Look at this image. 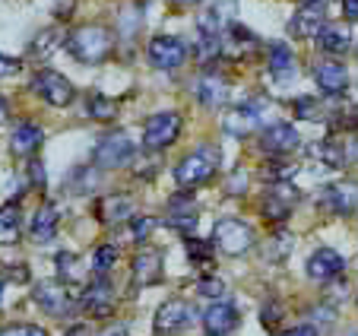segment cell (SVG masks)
Segmentation results:
<instances>
[{"mask_svg": "<svg viewBox=\"0 0 358 336\" xmlns=\"http://www.w3.org/2000/svg\"><path fill=\"white\" fill-rule=\"evenodd\" d=\"M254 244V229L241 219H219L213 229V248L225 257H241Z\"/></svg>", "mask_w": 358, "mask_h": 336, "instance_id": "obj_4", "label": "cell"}, {"mask_svg": "<svg viewBox=\"0 0 358 336\" xmlns=\"http://www.w3.org/2000/svg\"><path fill=\"white\" fill-rule=\"evenodd\" d=\"M0 336H48L41 327H35V323H10V327L0 330Z\"/></svg>", "mask_w": 358, "mask_h": 336, "instance_id": "obj_36", "label": "cell"}, {"mask_svg": "<svg viewBox=\"0 0 358 336\" xmlns=\"http://www.w3.org/2000/svg\"><path fill=\"white\" fill-rule=\"evenodd\" d=\"M317 48L324 54H349L352 32L345 26H330V22H327V26L320 29V35H317Z\"/></svg>", "mask_w": 358, "mask_h": 336, "instance_id": "obj_25", "label": "cell"}, {"mask_svg": "<svg viewBox=\"0 0 358 336\" xmlns=\"http://www.w3.org/2000/svg\"><path fill=\"white\" fill-rule=\"evenodd\" d=\"M29 181H32V188H45L48 184V175H45V165H41V159H29Z\"/></svg>", "mask_w": 358, "mask_h": 336, "instance_id": "obj_40", "label": "cell"}, {"mask_svg": "<svg viewBox=\"0 0 358 336\" xmlns=\"http://www.w3.org/2000/svg\"><path fill=\"white\" fill-rule=\"evenodd\" d=\"M311 159H317V162H324V165H330V168H343L345 162V146H339L336 140H320V143H314L311 149Z\"/></svg>", "mask_w": 358, "mask_h": 336, "instance_id": "obj_27", "label": "cell"}, {"mask_svg": "<svg viewBox=\"0 0 358 336\" xmlns=\"http://www.w3.org/2000/svg\"><path fill=\"white\" fill-rule=\"evenodd\" d=\"M298 7H327V0H295Z\"/></svg>", "mask_w": 358, "mask_h": 336, "instance_id": "obj_49", "label": "cell"}, {"mask_svg": "<svg viewBox=\"0 0 358 336\" xmlns=\"http://www.w3.org/2000/svg\"><path fill=\"white\" fill-rule=\"evenodd\" d=\"M134 155H136V143L130 140V134L115 130V134H105L92 146V165L95 168H124L134 162Z\"/></svg>", "mask_w": 358, "mask_h": 336, "instance_id": "obj_3", "label": "cell"}, {"mask_svg": "<svg viewBox=\"0 0 358 336\" xmlns=\"http://www.w3.org/2000/svg\"><path fill=\"white\" fill-rule=\"evenodd\" d=\"M320 206L327 213H336V216H352L358 209V184L355 181H339L324 188L320 194Z\"/></svg>", "mask_w": 358, "mask_h": 336, "instance_id": "obj_12", "label": "cell"}, {"mask_svg": "<svg viewBox=\"0 0 358 336\" xmlns=\"http://www.w3.org/2000/svg\"><path fill=\"white\" fill-rule=\"evenodd\" d=\"M115 260H117L115 244H99V248L92 251V270L95 273H108V270L115 267Z\"/></svg>", "mask_w": 358, "mask_h": 336, "instance_id": "obj_32", "label": "cell"}, {"mask_svg": "<svg viewBox=\"0 0 358 336\" xmlns=\"http://www.w3.org/2000/svg\"><path fill=\"white\" fill-rule=\"evenodd\" d=\"M203 323H206V330L210 333H219V336H229L238 330V323H241V317H238V308L231 302H222L219 298L216 304H210L206 308V314H203Z\"/></svg>", "mask_w": 358, "mask_h": 336, "instance_id": "obj_19", "label": "cell"}, {"mask_svg": "<svg viewBox=\"0 0 358 336\" xmlns=\"http://www.w3.org/2000/svg\"><path fill=\"white\" fill-rule=\"evenodd\" d=\"M314 83L324 95H343L349 89V70L339 61H324L314 67Z\"/></svg>", "mask_w": 358, "mask_h": 336, "instance_id": "obj_18", "label": "cell"}, {"mask_svg": "<svg viewBox=\"0 0 358 336\" xmlns=\"http://www.w3.org/2000/svg\"><path fill=\"white\" fill-rule=\"evenodd\" d=\"M156 225H159L156 216H136L134 225H130V235H134V241H146L156 232Z\"/></svg>", "mask_w": 358, "mask_h": 336, "instance_id": "obj_35", "label": "cell"}, {"mask_svg": "<svg viewBox=\"0 0 358 336\" xmlns=\"http://www.w3.org/2000/svg\"><path fill=\"white\" fill-rule=\"evenodd\" d=\"M162 279V251L146 248L134 257V283L136 286H152Z\"/></svg>", "mask_w": 358, "mask_h": 336, "instance_id": "obj_22", "label": "cell"}, {"mask_svg": "<svg viewBox=\"0 0 358 336\" xmlns=\"http://www.w3.org/2000/svg\"><path fill=\"white\" fill-rule=\"evenodd\" d=\"M343 16H345L349 22L358 20V0H343Z\"/></svg>", "mask_w": 358, "mask_h": 336, "instance_id": "obj_44", "label": "cell"}, {"mask_svg": "<svg viewBox=\"0 0 358 336\" xmlns=\"http://www.w3.org/2000/svg\"><path fill=\"white\" fill-rule=\"evenodd\" d=\"M298 146H301V134H298L292 124H285V121L266 124L264 134H260V149H264L266 155H276V159L295 153Z\"/></svg>", "mask_w": 358, "mask_h": 336, "instance_id": "obj_9", "label": "cell"}, {"mask_svg": "<svg viewBox=\"0 0 358 336\" xmlns=\"http://www.w3.org/2000/svg\"><path fill=\"white\" fill-rule=\"evenodd\" d=\"M292 111H295L301 121H320V118H324V105H320L317 99H311V95H301V99L292 102Z\"/></svg>", "mask_w": 358, "mask_h": 336, "instance_id": "obj_29", "label": "cell"}, {"mask_svg": "<svg viewBox=\"0 0 358 336\" xmlns=\"http://www.w3.org/2000/svg\"><path fill=\"white\" fill-rule=\"evenodd\" d=\"M196 292L206 298H222L225 295V283L222 279H203V283H196Z\"/></svg>", "mask_w": 358, "mask_h": 336, "instance_id": "obj_38", "label": "cell"}, {"mask_svg": "<svg viewBox=\"0 0 358 336\" xmlns=\"http://www.w3.org/2000/svg\"><path fill=\"white\" fill-rule=\"evenodd\" d=\"M152 323H156L159 336H175V333H181V330H187V323H190L187 302H181V298H169V302H162Z\"/></svg>", "mask_w": 358, "mask_h": 336, "instance_id": "obj_14", "label": "cell"}, {"mask_svg": "<svg viewBox=\"0 0 358 336\" xmlns=\"http://www.w3.org/2000/svg\"><path fill=\"white\" fill-rule=\"evenodd\" d=\"M169 225L190 238L194 235V229H196V216H169Z\"/></svg>", "mask_w": 358, "mask_h": 336, "instance_id": "obj_39", "label": "cell"}, {"mask_svg": "<svg viewBox=\"0 0 358 336\" xmlns=\"http://www.w3.org/2000/svg\"><path fill=\"white\" fill-rule=\"evenodd\" d=\"M92 213H95V219H99L101 225H117V222L134 219V200L124 197V194L101 197V200H95Z\"/></svg>", "mask_w": 358, "mask_h": 336, "instance_id": "obj_17", "label": "cell"}, {"mask_svg": "<svg viewBox=\"0 0 358 336\" xmlns=\"http://www.w3.org/2000/svg\"><path fill=\"white\" fill-rule=\"evenodd\" d=\"M92 184H99V172L92 168H73V175H67L70 190H92Z\"/></svg>", "mask_w": 358, "mask_h": 336, "instance_id": "obj_31", "label": "cell"}, {"mask_svg": "<svg viewBox=\"0 0 358 336\" xmlns=\"http://www.w3.org/2000/svg\"><path fill=\"white\" fill-rule=\"evenodd\" d=\"M64 336H95V330L89 327V323H73V327H70Z\"/></svg>", "mask_w": 358, "mask_h": 336, "instance_id": "obj_45", "label": "cell"}, {"mask_svg": "<svg viewBox=\"0 0 358 336\" xmlns=\"http://www.w3.org/2000/svg\"><path fill=\"white\" fill-rule=\"evenodd\" d=\"M181 136V115L178 111H159V115H149L143 124V146L159 153V149L171 146V143Z\"/></svg>", "mask_w": 358, "mask_h": 336, "instance_id": "obj_5", "label": "cell"}, {"mask_svg": "<svg viewBox=\"0 0 358 336\" xmlns=\"http://www.w3.org/2000/svg\"><path fill=\"white\" fill-rule=\"evenodd\" d=\"M279 317H282V311H279V308H270V304H266V308H264V323H266V327H273V323H279Z\"/></svg>", "mask_w": 358, "mask_h": 336, "instance_id": "obj_47", "label": "cell"}, {"mask_svg": "<svg viewBox=\"0 0 358 336\" xmlns=\"http://www.w3.org/2000/svg\"><path fill=\"white\" fill-rule=\"evenodd\" d=\"M279 336H320V333H317L314 323H301V327H292V330H285V333H279Z\"/></svg>", "mask_w": 358, "mask_h": 336, "instance_id": "obj_42", "label": "cell"}, {"mask_svg": "<svg viewBox=\"0 0 358 336\" xmlns=\"http://www.w3.org/2000/svg\"><path fill=\"white\" fill-rule=\"evenodd\" d=\"M219 172V149L200 146L194 153H187L175 168V181L181 190H196L206 181H213Z\"/></svg>", "mask_w": 358, "mask_h": 336, "instance_id": "obj_1", "label": "cell"}, {"mask_svg": "<svg viewBox=\"0 0 358 336\" xmlns=\"http://www.w3.org/2000/svg\"><path fill=\"white\" fill-rule=\"evenodd\" d=\"M146 57L156 70H178L187 61V45L178 35H156L146 48Z\"/></svg>", "mask_w": 358, "mask_h": 336, "instance_id": "obj_7", "label": "cell"}, {"mask_svg": "<svg viewBox=\"0 0 358 336\" xmlns=\"http://www.w3.org/2000/svg\"><path fill=\"white\" fill-rule=\"evenodd\" d=\"M210 336H219V333H210Z\"/></svg>", "mask_w": 358, "mask_h": 336, "instance_id": "obj_53", "label": "cell"}, {"mask_svg": "<svg viewBox=\"0 0 358 336\" xmlns=\"http://www.w3.org/2000/svg\"><path fill=\"white\" fill-rule=\"evenodd\" d=\"M86 115L92 118V121H115L117 118V102L105 99V95H89L86 99Z\"/></svg>", "mask_w": 358, "mask_h": 336, "instance_id": "obj_28", "label": "cell"}, {"mask_svg": "<svg viewBox=\"0 0 358 336\" xmlns=\"http://www.w3.org/2000/svg\"><path fill=\"white\" fill-rule=\"evenodd\" d=\"M343 270H345V260L333 248H317L308 257V276L314 283H333V279L343 276Z\"/></svg>", "mask_w": 358, "mask_h": 336, "instance_id": "obj_15", "label": "cell"}, {"mask_svg": "<svg viewBox=\"0 0 358 336\" xmlns=\"http://www.w3.org/2000/svg\"><path fill=\"white\" fill-rule=\"evenodd\" d=\"M345 159L358 162V134H349V143H345Z\"/></svg>", "mask_w": 358, "mask_h": 336, "instance_id": "obj_43", "label": "cell"}, {"mask_svg": "<svg viewBox=\"0 0 358 336\" xmlns=\"http://www.w3.org/2000/svg\"><path fill=\"white\" fill-rule=\"evenodd\" d=\"M22 229V209L16 200L0 206V244H16Z\"/></svg>", "mask_w": 358, "mask_h": 336, "instance_id": "obj_26", "label": "cell"}, {"mask_svg": "<svg viewBox=\"0 0 358 336\" xmlns=\"http://www.w3.org/2000/svg\"><path fill=\"white\" fill-rule=\"evenodd\" d=\"M32 92L38 95V99H45L48 105L67 108L70 102H73L76 89H73V83H70L67 76H61L57 70H38V74L32 76Z\"/></svg>", "mask_w": 358, "mask_h": 336, "instance_id": "obj_6", "label": "cell"}, {"mask_svg": "<svg viewBox=\"0 0 358 336\" xmlns=\"http://www.w3.org/2000/svg\"><path fill=\"white\" fill-rule=\"evenodd\" d=\"M178 10H190V7H196V4H203V0H171Z\"/></svg>", "mask_w": 358, "mask_h": 336, "instance_id": "obj_48", "label": "cell"}, {"mask_svg": "<svg viewBox=\"0 0 358 336\" xmlns=\"http://www.w3.org/2000/svg\"><path fill=\"white\" fill-rule=\"evenodd\" d=\"M57 276H61L64 283H76L80 279V257L70 254V251H61L57 254Z\"/></svg>", "mask_w": 358, "mask_h": 336, "instance_id": "obj_30", "label": "cell"}, {"mask_svg": "<svg viewBox=\"0 0 358 336\" xmlns=\"http://www.w3.org/2000/svg\"><path fill=\"white\" fill-rule=\"evenodd\" d=\"M80 308L86 311V317H95V321H105L115 314V289L108 279H95L92 286H86L80 295Z\"/></svg>", "mask_w": 358, "mask_h": 336, "instance_id": "obj_10", "label": "cell"}, {"mask_svg": "<svg viewBox=\"0 0 358 336\" xmlns=\"http://www.w3.org/2000/svg\"><path fill=\"white\" fill-rule=\"evenodd\" d=\"M169 213L171 216H196V200L184 190V194H175L169 200Z\"/></svg>", "mask_w": 358, "mask_h": 336, "instance_id": "obj_34", "label": "cell"}, {"mask_svg": "<svg viewBox=\"0 0 358 336\" xmlns=\"http://www.w3.org/2000/svg\"><path fill=\"white\" fill-rule=\"evenodd\" d=\"M22 61H16V57H7V54H0V76H13L20 74Z\"/></svg>", "mask_w": 358, "mask_h": 336, "instance_id": "obj_41", "label": "cell"}, {"mask_svg": "<svg viewBox=\"0 0 358 336\" xmlns=\"http://www.w3.org/2000/svg\"><path fill=\"white\" fill-rule=\"evenodd\" d=\"M264 121H266V105L260 99H250V102H241L238 108H231L229 115L222 118V127L231 136H248Z\"/></svg>", "mask_w": 358, "mask_h": 336, "instance_id": "obj_8", "label": "cell"}, {"mask_svg": "<svg viewBox=\"0 0 358 336\" xmlns=\"http://www.w3.org/2000/svg\"><path fill=\"white\" fill-rule=\"evenodd\" d=\"M187 254H190V260L200 263V267H206V270L213 267V244H206V241H200V238L190 235L187 238Z\"/></svg>", "mask_w": 358, "mask_h": 336, "instance_id": "obj_33", "label": "cell"}, {"mask_svg": "<svg viewBox=\"0 0 358 336\" xmlns=\"http://www.w3.org/2000/svg\"><path fill=\"white\" fill-rule=\"evenodd\" d=\"M35 302L48 317H67L73 311V295L64 283H38L35 286Z\"/></svg>", "mask_w": 358, "mask_h": 336, "instance_id": "obj_11", "label": "cell"}, {"mask_svg": "<svg viewBox=\"0 0 358 336\" xmlns=\"http://www.w3.org/2000/svg\"><path fill=\"white\" fill-rule=\"evenodd\" d=\"M295 188H292L289 181H273V188L266 190L264 203H260V213L266 216L270 222H282L289 219L292 206H295Z\"/></svg>", "mask_w": 358, "mask_h": 336, "instance_id": "obj_13", "label": "cell"}, {"mask_svg": "<svg viewBox=\"0 0 358 336\" xmlns=\"http://www.w3.org/2000/svg\"><path fill=\"white\" fill-rule=\"evenodd\" d=\"M115 48V38L105 26H83L67 35V51L80 64H101Z\"/></svg>", "mask_w": 358, "mask_h": 336, "instance_id": "obj_2", "label": "cell"}, {"mask_svg": "<svg viewBox=\"0 0 358 336\" xmlns=\"http://www.w3.org/2000/svg\"><path fill=\"white\" fill-rule=\"evenodd\" d=\"M10 279H13V283H29V267H10Z\"/></svg>", "mask_w": 358, "mask_h": 336, "instance_id": "obj_46", "label": "cell"}, {"mask_svg": "<svg viewBox=\"0 0 358 336\" xmlns=\"http://www.w3.org/2000/svg\"><path fill=\"white\" fill-rule=\"evenodd\" d=\"M0 302H3V276H0Z\"/></svg>", "mask_w": 358, "mask_h": 336, "instance_id": "obj_52", "label": "cell"}, {"mask_svg": "<svg viewBox=\"0 0 358 336\" xmlns=\"http://www.w3.org/2000/svg\"><path fill=\"white\" fill-rule=\"evenodd\" d=\"M105 336H127V323H117V327H111Z\"/></svg>", "mask_w": 358, "mask_h": 336, "instance_id": "obj_50", "label": "cell"}, {"mask_svg": "<svg viewBox=\"0 0 358 336\" xmlns=\"http://www.w3.org/2000/svg\"><path fill=\"white\" fill-rule=\"evenodd\" d=\"M266 67H270V76L279 83H289L295 76V54L285 41H273L270 51H266Z\"/></svg>", "mask_w": 358, "mask_h": 336, "instance_id": "obj_23", "label": "cell"}, {"mask_svg": "<svg viewBox=\"0 0 358 336\" xmlns=\"http://www.w3.org/2000/svg\"><path fill=\"white\" fill-rule=\"evenodd\" d=\"M196 102H200L203 108H222L225 102H229V83H225V76L219 74H203L200 80H196Z\"/></svg>", "mask_w": 358, "mask_h": 336, "instance_id": "obj_20", "label": "cell"}, {"mask_svg": "<svg viewBox=\"0 0 358 336\" xmlns=\"http://www.w3.org/2000/svg\"><path fill=\"white\" fill-rule=\"evenodd\" d=\"M55 45H57V32H55V29H48V32H41L38 38L32 41V51H35V54L45 51V57H48V54L55 51Z\"/></svg>", "mask_w": 358, "mask_h": 336, "instance_id": "obj_37", "label": "cell"}, {"mask_svg": "<svg viewBox=\"0 0 358 336\" xmlns=\"http://www.w3.org/2000/svg\"><path fill=\"white\" fill-rule=\"evenodd\" d=\"M327 26V7H298L289 20L292 38H317L320 29Z\"/></svg>", "mask_w": 358, "mask_h": 336, "instance_id": "obj_16", "label": "cell"}, {"mask_svg": "<svg viewBox=\"0 0 358 336\" xmlns=\"http://www.w3.org/2000/svg\"><path fill=\"white\" fill-rule=\"evenodd\" d=\"M57 222H61V209H57L55 203H41L32 216V229H29L32 241H38V244L51 241V238L57 235Z\"/></svg>", "mask_w": 358, "mask_h": 336, "instance_id": "obj_24", "label": "cell"}, {"mask_svg": "<svg viewBox=\"0 0 358 336\" xmlns=\"http://www.w3.org/2000/svg\"><path fill=\"white\" fill-rule=\"evenodd\" d=\"M41 140H45V130L32 121H22V124H16L13 134H10V149H13V155H20V159H32L35 149L41 146Z\"/></svg>", "mask_w": 358, "mask_h": 336, "instance_id": "obj_21", "label": "cell"}, {"mask_svg": "<svg viewBox=\"0 0 358 336\" xmlns=\"http://www.w3.org/2000/svg\"><path fill=\"white\" fill-rule=\"evenodd\" d=\"M7 121V102H3V95H0V124Z\"/></svg>", "mask_w": 358, "mask_h": 336, "instance_id": "obj_51", "label": "cell"}]
</instances>
